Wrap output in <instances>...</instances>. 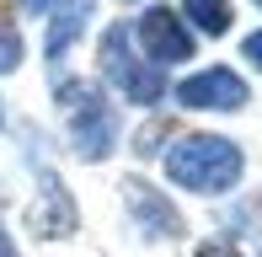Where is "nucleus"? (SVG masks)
Returning <instances> with one entry per match:
<instances>
[{"label": "nucleus", "mask_w": 262, "mask_h": 257, "mask_svg": "<svg viewBox=\"0 0 262 257\" xmlns=\"http://www.w3.org/2000/svg\"><path fill=\"white\" fill-rule=\"evenodd\" d=\"M161 177H166V188L193 193V198H230L246 182V150L230 134L193 128V134H177L166 145Z\"/></svg>", "instance_id": "obj_1"}, {"label": "nucleus", "mask_w": 262, "mask_h": 257, "mask_svg": "<svg viewBox=\"0 0 262 257\" xmlns=\"http://www.w3.org/2000/svg\"><path fill=\"white\" fill-rule=\"evenodd\" d=\"M54 102L64 108V139L70 156L86 161V166H102L118 145H123V118H118V97L107 86H91V80H59Z\"/></svg>", "instance_id": "obj_2"}, {"label": "nucleus", "mask_w": 262, "mask_h": 257, "mask_svg": "<svg viewBox=\"0 0 262 257\" xmlns=\"http://www.w3.org/2000/svg\"><path fill=\"white\" fill-rule=\"evenodd\" d=\"M97 80L128 108H161L171 97V80L161 65H150L134 43V22H107L97 38Z\"/></svg>", "instance_id": "obj_3"}, {"label": "nucleus", "mask_w": 262, "mask_h": 257, "mask_svg": "<svg viewBox=\"0 0 262 257\" xmlns=\"http://www.w3.org/2000/svg\"><path fill=\"white\" fill-rule=\"evenodd\" d=\"M118 193H123V220H128V230H134L145 247H171V241H187V220H182L177 198L166 193L161 182L128 172Z\"/></svg>", "instance_id": "obj_4"}, {"label": "nucleus", "mask_w": 262, "mask_h": 257, "mask_svg": "<svg viewBox=\"0 0 262 257\" xmlns=\"http://www.w3.org/2000/svg\"><path fill=\"white\" fill-rule=\"evenodd\" d=\"M27 166H32V182H38V193H32V204H27V230L38 241H70L80 230V204H75V193H70V182L59 177L49 161H38L32 145H27Z\"/></svg>", "instance_id": "obj_5"}, {"label": "nucleus", "mask_w": 262, "mask_h": 257, "mask_svg": "<svg viewBox=\"0 0 262 257\" xmlns=\"http://www.w3.org/2000/svg\"><path fill=\"white\" fill-rule=\"evenodd\" d=\"M134 43H139V54H145L150 65H161V70L187 65L198 54V32L187 27V16L177 6H166V0H156V6H145L134 16Z\"/></svg>", "instance_id": "obj_6"}, {"label": "nucleus", "mask_w": 262, "mask_h": 257, "mask_svg": "<svg viewBox=\"0 0 262 257\" xmlns=\"http://www.w3.org/2000/svg\"><path fill=\"white\" fill-rule=\"evenodd\" d=\"M171 97H177V108H187V113H241L246 102H252V86H246V75L230 70V65H204V70H193V75L171 80Z\"/></svg>", "instance_id": "obj_7"}, {"label": "nucleus", "mask_w": 262, "mask_h": 257, "mask_svg": "<svg viewBox=\"0 0 262 257\" xmlns=\"http://www.w3.org/2000/svg\"><path fill=\"white\" fill-rule=\"evenodd\" d=\"M97 16V0H54L43 16V59L49 70H59L75 54V43H86V27Z\"/></svg>", "instance_id": "obj_8"}, {"label": "nucleus", "mask_w": 262, "mask_h": 257, "mask_svg": "<svg viewBox=\"0 0 262 257\" xmlns=\"http://www.w3.org/2000/svg\"><path fill=\"white\" fill-rule=\"evenodd\" d=\"M177 11L198 38H225L235 27V0H177Z\"/></svg>", "instance_id": "obj_9"}, {"label": "nucleus", "mask_w": 262, "mask_h": 257, "mask_svg": "<svg viewBox=\"0 0 262 257\" xmlns=\"http://www.w3.org/2000/svg\"><path fill=\"white\" fill-rule=\"evenodd\" d=\"M21 59H27V43H21V27L16 22H0V75H11Z\"/></svg>", "instance_id": "obj_10"}, {"label": "nucleus", "mask_w": 262, "mask_h": 257, "mask_svg": "<svg viewBox=\"0 0 262 257\" xmlns=\"http://www.w3.org/2000/svg\"><path fill=\"white\" fill-rule=\"evenodd\" d=\"M166 128H171L166 118H150V123L134 134V150H139V156H166V145H171V139H166Z\"/></svg>", "instance_id": "obj_11"}, {"label": "nucleus", "mask_w": 262, "mask_h": 257, "mask_svg": "<svg viewBox=\"0 0 262 257\" xmlns=\"http://www.w3.org/2000/svg\"><path fill=\"white\" fill-rule=\"evenodd\" d=\"M193 257H246L241 252V241H225V236H209V241H198Z\"/></svg>", "instance_id": "obj_12"}, {"label": "nucleus", "mask_w": 262, "mask_h": 257, "mask_svg": "<svg viewBox=\"0 0 262 257\" xmlns=\"http://www.w3.org/2000/svg\"><path fill=\"white\" fill-rule=\"evenodd\" d=\"M241 59H246V65H252L257 75H262V27H252V32L241 38Z\"/></svg>", "instance_id": "obj_13"}, {"label": "nucleus", "mask_w": 262, "mask_h": 257, "mask_svg": "<svg viewBox=\"0 0 262 257\" xmlns=\"http://www.w3.org/2000/svg\"><path fill=\"white\" fill-rule=\"evenodd\" d=\"M0 257H21V247H16V236H11L6 220H0Z\"/></svg>", "instance_id": "obj_14"}, {"label": "nucleus", "mask_w": 262, "mask_h": 257, "mask_svg": "<svg viewBox=\"0 0 262 257\" xmlns=\"http://www.w3.org/2000/svg\"><path fill=\"white\" fill-rule=\"evenodd\" d=\"M49 6H54V0H21V11H27V16H49Z\"/></svg>", "instance_id": "obj_15"}, {"label": "nucleus", "mask_w": 262, "mask_h": 257, "mask_svg": "<svg viewBox=\"0 0 262 257\" xmlns=\"http://www.w3.org/2000/svg\"><path fill=\"white\" fill-rule=\"evenodd\" d=\"M0 134H6V102H0Z\"/></svg>", "instance_id": "obj_16"}, {"label": "nucleus", "mask_w": 262, "mask_h": 257, "mask_svg": "<svg viewBox=\"0 0 262 257\" xmlns=\"http://www.w3.org/2000/svg\"><path fill=\"white\" fill-rule=\"evenodd\" d=\"M252 6H257V11H262V0H252Z\"/></svg>", "instance_id": "obj_17"}, {"label": "nucleus", "mask_w": 262, "mask_h": 257, "mask_svg": "<svg viewBox=\"0 0 262 257\" xmlns=\"http://www.w3.org/2000/svg\"><path fill=\"white\" fill-rule=\"evenodd\" d=\"M257 257H262V247H257Z\"/></svg>", "instance_id": "obj_18"}]
</instances>
